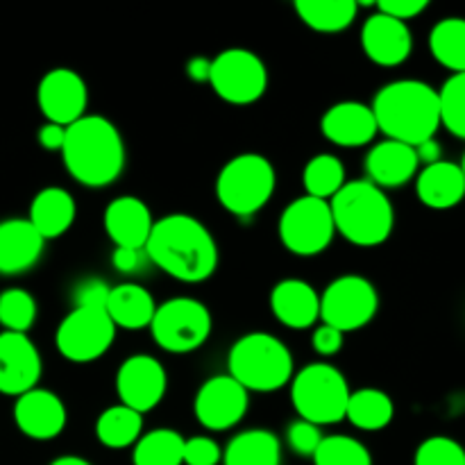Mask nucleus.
Wrapping results in <instances>:
<instances>
[{
	"instance_id": "obj_1",
	"label": "nucleus",
	"mask_w": 465,
	"mask_h": 465,
	"mask_svg": "<svg viewBox=\"0 0 465 465\" xmlns=\"http://www.w3.org/2000/svg\"><path fill=\"white\" fill-rule=\"evenodd\" d=\"M145 257L184 284H200L218 268V245L209 227L189 213H168L154 221Z\"/></svg>"
},
{
	"instance_id": "obj_2",
	"label": "nucleus",
	"mask_w": 465,
	"mask_h": 465,
	"mask_svg": "<svg viewBox=\"0 0 465 465\" xmlns=\"http://www.w3.org/2000/svg\"><path fill=\"white\" fill-rule=\"evenodd\" d=\"M62 159L77 184L104 189L125 171V141L109 118L86 114L66 127Z\"/></svg>"
},
{
	"instance_id": "obj_3",
	"label": "nucleus",
	"mask_w": 465,
	"mask_h": 465,
	"mask_svg": "<svg viewBox=\"0 0 465 465\" xmlns=\"http://www.w3.org/2000/svg\"><path fill=\"white\" fill-rule=\"evenodd\" d=\"M377 130L411 148L434 139L440 127L439 89L422 80H395L377 91L371 104Z\"/></svg>"
},
{
	"instance_id": "obj_4",
	"label": "nucleus",
	"mask_w": 465,
	"mask_h": 465,
	"mask_svg": "<svg viewBox=\"0 0 465 465\" xmlns=\"http://www.w3.org/2000/svg\"><path fill=\"white\" fill-rule=\"evenodd\" d=\"M336 234L359 248H377L393 234L395 209L389 195L368 180L345 182L330 200Z\"/></svg>"
},
{
	"instance_id": "obj_5",
	"label": "nucleus",
	"mask_w": 465,
	"mask_h": 465,
	"mask_svg": "<svg viewBox=\"0 0 465 465\" xmlns=\"http://www.w3.org/2000/svg\"><path fill=\"white\" fill-rule=\"evenodd\" d=\"M227 371L248 393H275L293 380V354L277 336L250 331L232 345Z\"/></svg>"
},
{
	"instance_id": "obj_6",
	"label": "nucleus",
	"mask_w": 465,
	"mask_h": 465,
	"mask_svg": "<svg viewBox=\"0 0 465 465\" xmlns=\"http://www.w3.org/2000/svg\"><path fill=\"white\" fill-rule=\"evenodd\" d=\"M277 186L275 166L259 153L232 157L216 177V198L225 212L250 218L271 203Z\"/></svg>"
},
{
	"instance_id": "obj_7",
	"label": "nucleus",
	"mask_w": 465,
	"mask_h": 465,
	"mask_svg": "<svg viewBox=\"0 0 465 465\" xmlns=\"http://www.w3.org/2000/svg\"><path fill=\"white\" fill-rule=\"evenodd\" d=\"M350 386L343 372L331 363H309L291 380V402L302 420L318 427L345 420Z\"/></svg>"
},
{
	"instance_id": "obj_8",
	"label": "nucleus",
	"mask_w": 465,
	"mask_h": 465,
	"mask_svg": "<svg viewBox=\"0 0 465 465\" xmlns=\"http://www.w3.org/2000/svg\"><path fill=\"white\" fill-rule=\"evenodd\" d=\"M213 330L212 312L195 298H171L154 312L150 331L154 343L171 354H189L203 348Z\"/></svg>"
},
{
	"instance_id": "obj_9",
	"label": "nucleus",
	"mask_w": 465,
	"mask_h": 465,
	"mask_svg": "<svg viewBox=\"0 0 465 465\" xmlns=\"http://www.w3.org/2000/svg\"><path fill=\"white\" fill-rule=\"evenodd\" d=\"M282 245L295 257H316L325 252L336 236L330 203L300 195L286 204L277 223Z\"/></svg>"
},
{
	"instance_id": "obj_10",
	"label": "nucleus",
	"mask_w": 465,
	"mask_h": 465,
	"mask_svg": "<svg viewBox=\"0 0 465 465\" xmlns=\"http://www.w3.org/2000/svg\"><path fill=\"white\" fill-rule=\"evenodd\" d=\"M380 312L375 284L361 275H341L321 295V322L334 330L357 331L371 325Z\"/></svg>"
},
{
	"instance_id": "obj_11",
	"label": "nucleus",
	"mask_w": 465,
	"mask_h": 465,
	"mask_svg": "<svg viewBox=\"0 0 465 465\" xmlns=\"http://www.w3.org/2000/svg\"><path fill=\"white\" fill-rule=\"evenodd\" d=\"M209 84L218 98L243 107L257 103L266 94L268 68L252 50L227 48L212 59Z\"/></svg>"
},
{
	"instance_id": "obj_12",
	"label": "nucleus",
	"mask_w": 465,
	"mask_h": 465,
	"mask_svg": "<svg viewBox=\"0 0 465 465\" xmlns=\"http://www.w3.org/2000/svg\"><path fill=\"white\" fill-rule=\"evenodd\" d=\"M116 339V325L104 309H73L54 331L57 352L66 361L91 363L109 352Z\"/></svg>"
},
{
	"instance_id": "obj_13",
	"label": "nucleus",
	"mask_w": 465,
	"mask_h": 465,
	"mask_svg": "<svg viewBox=\"0 0 465 465\" xmlns=\"http://www.w3.org/2000/svg\"><path fill=\"white\" fill-rule=\"evenodd\" d=\"M250 407V393L230 375L209 377L198 389L193 413L209 431H227L239 425Z\"/></svg>"
},
{
	"instance_id": "obj_14",
	"label": "nucleus",
	"mask_w": 465,
	"mask_h": 465,
	"mask_svg": "<svg viewBox=\"0 0 465 465\" xmlns=\"http://www.w3.org/2000/svg\"><path fill=\"white\" fill-rule=\"evenodd\" d=\"M166 368L150 354H134L125 359L116 372V393L123 407L136 413H148L159 407L166 395Z\"/></svg>"
},
{
	"instance_id": "obj_15",
	"label": "nucleus",
	"mask_w": 465,
	"mask_h": 465,
	"mask_svg": "<svg viewBox=\"0 0 465 465\" xmlns=\"http://www.w3.org/2000/svg\"><path fill=\"white\" fill-rule=\"evenodd\" d=\"M36 103L45 121L68 127L86 116L89 89L80 73L71 68H53L45 73L36 89Z\"/></svg>"
},
{
	"instance_id": "obj_16",
	"label": "nucleus",
	"mask_w": 465,
	"mask_h": 465,
	"mask_svg": "<svg viewBox=\"0 0 465 465\" xmlns=\"http://www.w3.org/2000/svg\"><path fill=\"white\" fill-rule=\"evenodd\" d=\"M44 372L41 354L27 334L0 331V393L21 398L36 389Z\"/></svg>"
},
{
	"instance_id": "obj_17",
	"label": "nucleus",
	"mask_w": 465,
	"mask_h": 465,
	"mask_svg": "<svg viewBox=\"0 0 465 465\" xmlns=\"http://www.w3.org/2000/svg\"><path fill=\"white\" fill-rule=\"evenodd\" d=\"M14 422L27 439L53 440L66 430L68 413L53 391L32 389L14 402Z\"/></svg>"
},
{
	"instance_id": "obj_18",
	"label": "nucleus",
	"mask_w": 465,
	"mask_h": 465,
	"mask_svg": "<svg viewBox=\"0 0 465 465\" xmlns=\"http://www.w3.org/2000/svg\"><path fill=\"white\" fill-rule=\"evenodd\" d=\"M361 48L372 64L384 68L400 66L413 50V36L407 23L377 12L361 27Z\"/></svg>"
},
{
	"instance_id": "obj_19",
	"label": "nucleus",
	"mask_w": 465,
	"mask_h": 465,
	"mask_svg": "<svg viewBox=\"0 0 465 465\" xmlns=\"http://www.w3.org/2000/svg\"><path fill=\"white\" fill-rule=\"evenodd\" d=\"M103 225L114 248L145 250V243L153 234L154 218L143 200L136 195H121L107 204Z\"/></svg>"
},
{
	"instance_id": "obj_20",
	"label": "nucleus",
	"mask_w": 465,
	"mask_h": 465,
	"mask_svg": "<svg viewBox=\"0 0 465 465\" xmlns=\"http://www.w3.org/2000/svg\"><path fill=\"white\" fill-rule=\"evenodd\" d=\"M321 132L330 143L341 148H363L377 136V121L371 104L357 100L336 103L322 114Z\"/></svg>"
},
{
	"instance_id": "obj_21",
	"label": "nucleus",
	"mask_w": 465,
	"mask_h": 465,
	"mask_svg": "<svg viewBox=\"0 0 465 465\" xmlns=\"http://www.w3.org/2000/svg\"><path fill=\"white\" fill-rule=\"evenodd\" d=\"M271 312L289 330H312L321 321V293L304 280H282L271 291Z\"/></svg>"
},
{
	"instance_id": "obj_22",
	"label": "nucleus",
	"mask_w": 465,
	"mask_h": 465,
	"mask_svg": "<svg viewBox=\"0 0 465 465\" xmlns=\"http://www.w3.org/2000/svg\"><path fill=\"white\" fill-rule=\"evenodd\" d=\"M45 241L27 218L0 221V275H23L39 263Z\"/></svg>"
},
{
	"instance_id": "obj_23",
	"label": "nucleus",
	"mask_w": 465,
	"mask_h": 465,
	"mask_svg": "<svg viewBox=\"0 0 465 465\" xmlns=\"http://www.w3.org/2000/svg\"><path fill=\"white\" fill-rule=\"evenodd\" d=\"M418 171H420V163H418L416 150L400 141H380L366 154L368 182L380 186L381 191L409 184L418 175Z\"/></svg>"
},
{
	"instance_id": "obj_24",
	"label": "nucleus",
	"mask_w": 465,
	"mask_h": 465,
	"mask_svg": "<svg viewBox=\"0 0 465 465\" xmlns=\"http://www.w3.org/2000/svg\"><path fill=\"white\" fill-rule=\"evenodd\" d=\"M416 193L425 207L430 209H452L465 198V177L459 163L445 162L431 163L418 171Z\"/></svg>"
},
{
	"instance_id": "obj_25",
	"label": "nucleus",
	"mask_w": 465,
	"mask_h": 465,
	"mask_svg": "<svg viewBox=\"0 0 465 465\" xmlns=\"http://www.w3.org/2000/svg\"><path fill=\"white\" fill-rule=\"evenodd\" d=\"M77 216V204L73 195L62 186H45L32 198L30 216L32 223L44 241L59 239L73 227Z\"/></svg>"
},
{
	"instance_id": "obj_26",
	"label": "nucleus",
	"mask_w": 465,
	"mask_h": 465,
	"mask_svg": "<svg viewBox=\"0 0 465 465\" xmlns=\"http://www.w3.org/2000/svg\"><path fill=\"white\" fill-rule=\"evenodd\" d=\"M104 312L112 318L116 330H150V322L157 312V302L145 286L125 282V284L112 286Z\"/></svg>"
},
{
	"instance_id": "obj_27",
	"label": "nucleus",
	"mask_w": 465,
	"mask_h": 465,
	"mask_svg": "<svg viewBox=\"0 0 465 465\" xmlns=\"http://www.w3.org/2000/svg\"><path fill=\"white\" fill-rule=\"evenodd\" d=\"M361 9L357 0H298L295 12L307 27L321 35H336L345 32Z\"/></svg>"
},
{
	"instance_id": "obj_28",
	"label": "nucleus",
	"mask_w": 465,
	"mask_h": 465,
	"mask_svg": "<svg viewBox=\"0 0 465 465\" xmlns=\"http://www.w3.org/2000/svg\"><path fill=\"white\" fill-rule=\"evenodd\" d=\"M282 443L272 431L248 430L236 434L223 452V465H280Z\"/></svg>"
},
{
	"instance_id": "obj_29",
	"label": "nucleus",
	"mask_w": 465,
	"mask_h": 465,
	"mask_svg": "<svg viewBox=\"0 0 465 465\" xmlns=\"http://www.w3.org/2000/svg\"><path fill=\"white\" fill-rule=\"evenodd\" d=\"M395 404L389 393L380 389H361L350 393L345 420L361 431H381L393 422Z\"/></svg>"
},
{
	"instance_id": "obj_30",
	"label": "nucleus",
	"mask_w": 465,
	"mask_h": 465,
	"mask_svg": "<svg viewBox=\"0 0 465 465\" xmlns=\"http://www.w3.org/2000/svg\"><path fill=\"white\" fill-rule=\"evenodd\" d=\"M143 436V416L116 404L104 409L95 420V439L109 450H125Z\"/></svg>"
},
{
	"instance_id": "obj_31",
	"label": "nucleus",
	"mask_w": 465,
	"mask_h": 465,
	"mask_svg": "<svg viewBox=\"0 0 465 465\" xmlns=\"http://www.w3.org/2000/svg\"><path fill=\"white\" fill-rule=\"evenodd\" d=\"M430 50L452 75L465 73V18L450 16L436 23L430 32Z\"/></svg>"
},
{
	"instance_id": "obj_32",
	"label": "nucleus",
	"mask_w": 465,
	"mask_h": 465,
	"mask_svg": "<svg viewBox=\"0 0 465 465\" xmlns=\"http://www.w3.org/2000/svg\"><path fill=\"white\" fill-rule=\"evenodd\" d=\"M134 465H184V436L175 430H153L141 436L132 452Z\"/></svg>"
},
{
	"instance_id": "obj_33",
	"label": "nucleus",
	"mask_w": 465,
	"mask_h": 465,
	"mask_svg": "<svg viewBox=\"0 0 465 465\" xmlns=\"http://www.w3.org/2000/svg\"><path fill=\"white\" fill-rule=\"evenodd\" d=\"M345 166L336 154L321 153L307 162L302 171V184L309 198L325 200L330 203L336 193L345 186Z\"/></svg>"
},
{
	"instance_id": "obj_34",
	"label": "nucleus",
	"mask_w": 465,
	"mask_h": 465,
	"mask_svg": "<svg viewBox=\"0 0 465 465\" xmlns=\"http://www.w3.org/2000/svg\"><path fill=\"white\" fill-rule=\"evenodd\" d=\"M313 465H372V454L352 436H325L313 454Z\"/></svg>"
},
{
	"instance_id": "obj_35",
	"label": "nucleus",
	"mask_w": 465,
	"mask_h": 465,
	"mask_svg": "<svg viewBox=\"0 0 465 465\" xmlns=\"http://www.w3.org/2000/svg\"><path fill=\"white\" fill-rule=\"evenodd\" d=\"M36 321V300L25 289H7L0 293V327L3 331L27 334Z\"/></svg>"
},
{
	"instance_id": "obj_36",
	"label": "nucleus",
	"mask_w": 465,
	"mask_h": 465,
	"mask_svg": "<svg viewBox=\"0 0 465 465\" xmlns=\"http://www.w3.org/2000/svg\"><path fill=\"white\" fill-rule=\"evenodd\" d=\"M440 125L450 134L465 141V73H457L445 80L439 89Z\"/></svg>"
},
{
	"instance_id": "obj_37",
	"label": "nucleus",
	"mask_w": 465,
	"mask_h": 465,
	"mask_svg": "<svg viewBox=\"0 0 465 465\" xmlns=\"http://www.w3.org/2000/svg\"><path fill=\"white\" fill-rule=\"evenodd\" d=\"M413 465H465V448L450 436H430L418 445Z\"/></svg>"
},
{
	"instance_id": "obj_38",
	"label": "nucleus",
	"mask_w": 465,
	"mask_h": 465,
	"mask_svg": "<svg viewBox=\"0 0 465 465\" xmlns=\"http://www.w3.org/2000/svg\"><path fill=\"white\" fill-rule=\"evenodd\" d=\"M322 439H325V436H322L321 427L313 425V422L302 420V418L291 422L289 430H286V443H289V448L293 450L298 457H313L318 445L322 443Z\"/></svg>"
},
{
	"instance_id": "obj_39",
	"label": "nucleus",
	"mask_w": 465,
	"mask_h": 465,
	"mask_svg": "<svg viewBox=\"0 0 465 465\" xmlns=\"http://www.w3.org/2000/svg\"><path fill=\"white\" fill-rule=\"evenodd\" d=\"M112 286L98 277H86L73 289V309H104Z\"/></svg>"
},
{
	"instance_id": "obj_40",
	"label": "nucleus",
	"mask_w": 465,
	"mask_h": 465,
	"mask_svg": "<svg viewBox=\"0 0 465 465\" xmlns=\"http://www.w3.org/2000/svg\"><path fill=\"white\" fill-rule=\"evenodd\" d=\"M223 461V450L209 436L184 439V465H218Z\"/></svg>"
},
{
	"instance_id": "obj_41",
	"label": "nucleus",
	"mask_w": 465,
	"mask_h": 465,
	"mask_svg": "<svg viewBox=\"0 0 465 465\" xmlns=\"http://www.w3.org/2000/svg\"><path fill=\"white\" fill-rule=\"evenodd\" d=\"M427 7H430L427 0H380V3H375L377 12L386 14V16L402 23L418 18Z\"/></svg>"
},
{
	"instance_id": "obj_42",
	"label": "nucleus",
	"mask_w": 465,
	"mask_h": 465,
	"mask_svg": "<svg viewBox=\"0 0 465 465\" xmlns=\"http://www.w3.org/2000/svg\"><path fill=\"white\" fill-rule=\"evenodd\" d=\"M343 341H345L343 331L334 330V327L330 325H322V322L313 330V336H312L313 350H316L321 357H334V354H339L341 350H343Z\"/></svg>"
},
{
	"instance_id": "obj_43",
	"label": "nucleus",
	"mask_w": 465,
	"mask_h": 465,
	"mask_svg": "<svg viewBox=\"0 0 465 465\" xmlns=\"http://www.w3.org/2000/svg\"><path fill=\"white\" fill-rule=\"evenodd\" d=\"M143 250H130V248H114L112 254V266L114 271L121 272V275H134L141 271L145 262Z\"/></svg>"
},
{
	"instance_id": "obj_44",
	"label": "nucleus",
	"mask_w": 465,
	"mask_h": 465,
	"mask_svg": "<svg viewBox=\"0 0 465 465\" xmlns=\"http://www.w3.org/2000/svg\"><path fill=\"white\" fill-rule=\"evenodd\" d=\"M39 145L50 153H62L64 139H66V127L54 125V123H45L39 130Z\"/></svg>"
},
{
	"instance_id": "obj_45",
	"label": "nucleus",
	"mask_w": 465,
	"mask_h": 465,
	"mask_svg": "<svg viewBox=\"0 0 465 465\" xmlns=\"http://www.w3.org/2000/svg\"><path fill=\"white\" fill-rule=\"evenodd\" d=\"M413 150H416L418 163H420L422 168L431 166V163H439L440 157H443V148H440V143L436 139L425 141V143L416 145Z\"/></svg>"
},
{
	"instance_id": "obj_46",
	"label": "nucleus",
	"mask_w": 465,
	"mask_h": 465,
	"mask_svg": "<svg viewBox=\"0 0 465 465\" xmlns=\"http://www.w3.org/2000/svg\"><path fill=\"white\" fill-rule=\"evenodd\" d=\"M186 75L193 82H209L212 75V59L209 57H193L186 64Z\"/></svg>"
},
{
	"instance_id": "obj_47",
	"label": "nucleus",
	"mask_w": 465,
	"mask_h": 465,
	"mask_svg": "<svg viewBox=\"0 0 465 465\" xmlns=\"http://www.w3.org/2000/svg\"><path fill=\"white\" fill-rule=\"evenodd\" d=\"M50 465H94V463L86 461V459H82V457H75V454H66V457L54 459Z\"/></svg>"
},
{
	"instance_id": "obj_48",
	"label": "nucleus",
	"mask_w": 465,
	"mask_h": 465,
	"mask_svg": "<svg viewBox=\"0 0 465 465\" xmlns=\"http://www.w3.org/2000/svg\"><path fill=\"white\" fill-rule=\"evenodd\" d=\"M459 166H461V171H463V177H465V153H463V159H461V163H459Z\"/></svg>"
}]
</instances>
